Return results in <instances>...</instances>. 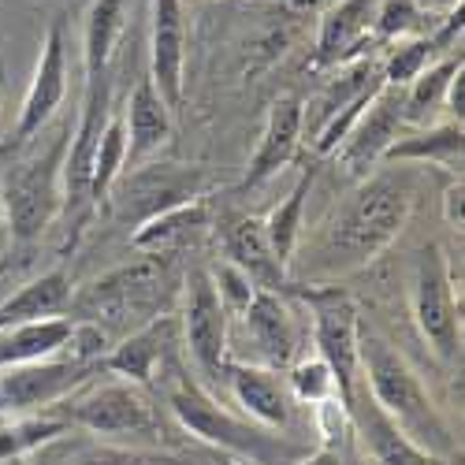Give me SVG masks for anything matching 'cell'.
<instances>
[{"mask_svg": "<svg viewBox=\"0 0 465 465\" xmlns=\"http://www.w3.org/2000/svg\"><path fill=\"white\" fill-rule=\"evenodd\" d=\"M413 209V179L406 172H383L361 179L358 190L339 205L313 253V272L342 276L380 257L399 239Z\"/></svg>", "mask_w": 465, "mask_h": 465, "instance_id": "obj_1", "label": "cell"}, {"mask_svg": "<svg viewBox=\"0 0 465 465\" xmlns=\"http://www.w3.org/2000/svg\"><path fill=\"white\" fill-rule=\"evenodd\" d=\"M361 365L369 380V399L383 410V417L395 424L399 432H406L424 454H450L454 436L447 429V420L432 406L429 391H424L420 376L376 335H361Z\"/></svg>", "mask_w": 465, "mask_h": 465, "instance_id": "obj_2", "label": "cell"}, {"mask_svg": "<svg viewBox=\"0 0 465 465\" xmlns=\"http://www.w3.org/2000/svg\"><path fill=\"white\" fill-rule=\"evenodd\" d=\"M64 153L67 131H60L45 153H34L23 164H15L0 190V216L8 220L15 242L42 239L49 223L64 209Z\"/></svg>", "mask_w": 465, "mask_h": 465, "instance_id": "obj_3", "label": "cell"}, {"mask_svg": "<svg viewBox=\"0 0 465 465\" xmlns=\"http://www.w3.org/2000/svg\"><path fill=\"white\" fill-rule=\"evenodd\" d=\"M209 186H213V179L202 164H138V168H127L112 183L108 198H112L115 216L124 223L142 227L145 220L161 216V213L202 202Z\"/></svg>", "mask_w": 465, "mask_h": 465, "instance_id": "obj_4", "label": "cell"}, {"mask_svg": "<svg viewBox=\"0 0 465 465\" xmlns=\"http://www.w3.org/2000/svg\"><path fill=\"white\" fill-rule=\"evenodd\" d=\"M161 302H164V268L157 257L115 268V272L90 283L86 294L79 298L83 321L97 324L101 331L127 324L142 328L153 317H161Z\"/></svg>", "mask_w": 465, "mask_h": 465, "instance_id": "obj_5", "label": "cell"}, {"mask_svg": "<svg viewBox=\"0 0 465 465\" xmlns=\"http://www.w3.org/2000/svg\"><path fill=\"white\" fill-rule=\"evenodd\" d=\"M64 420L97 440H131L157 432V413L138 383L112 380V383H86L71 399L60 402Z\"/></svg>", "mask_w": 465, "mask_h": 465, "instance_id": "obj_6", "label": "cell"}, {"mask_svg": "<svg viewBox=\"0 0 465 465\" xmlns=\"http://www.w3.org/2000/svg\"><path fill=\"white\" fill-rule=\"evenodd\" d=\"M172 413L179 417V424L186 432H193L198 440L227 450V454H239L246 461H276V436H268L261 424L239 420L231 417L209 391H202L198 383L179 380L168 395Z\"/></svg>", "mask_w": 465, "mask_h": 465, "instance_id": "obj_7", "label": "cell"}, {"mask_svg": "<svg viewBox=\"0 0 465 465\" xmlns=\"http://www.w3.org/2000/svg\"><path fill=\"white\" fill-rule=\"evenodd\" d=\"M108 79H86V101H83V115L74 124L71 138H67V153H64V209L60 216L67 220L71 231V246L79 242L83 223L90 216V186H94V157H97V142L101 131L108 124Z\"/></svg>", "mask_w": 465, "mask_h": 465, "instance_id": "obj_8", "label": "cell"}, {"mask_svg": "<svg viewBox=\"0 0 465 465\" xmlns=\"http://www.w3.org/2000/svg\"><path fill=\"white\" fill-rule=\"evenodd\" d=\"M101 369L104 365L74 358H45L34 365L0 369V417H34L53 410L86 387Z\"/></svg>", "mask_w": 465, "mask_h": 465, "instance_id": "obj_9", "label": "cell"}, {"mask_svg": "<svg viewBox=\"0 0 465 465\" xmlns=\"http://www.w3.org/2000/svg\"><path fill=\"white\" fill-rule=\"evenodd\" d=\"M413 321L440 358L454 361L461 354L454 283H450L447 257L436 242H429L413 261Z\"/></svg>", "mask_w": 465, "mask_h": 465, "instance_id": "obj_10", "label": "cell"}, {"mask_svg": "<svg viewBox=\"0 0 465 465\" xmlns=\"http://www.w3.org/2000/svg\"><path fill=\"white\" fill-rule=\"evenodd\" d=\"M317 317V358L331 369L339 402L351 410L358 395V369H361V328L354 302L339 291H317L309 294Z\"/></svg>", "mask_w": 465, "mask_h": 465, "instance_id": "obj_11", "label": "cell"}, {"mask_svg": "<svg viewBox=\"0 0 465 465\" xmlns=\"http://www.w3.org/2000/svg\"><path fill=\"white\" fill-rule=\"evenodd\" d=\"M183 339H186V351L198 365L202 376L209 380H223L227 372V305L213 283V276L205 268H193L186 276V305H183Z\"/></svg>", "mask_w": 465, "mask_h": 465, "instance_id": "obj_12", "label": "cell"}, {"mask_svg": "<svg viewBox=\"0 0 465 465\" xmlns=\"http://www.w3.org/2000/svg\"><path fill=\"white\" fill-rule=\"evenodd\" d=\"M399 131H402V90L380 86L365 104V112L358 115V124L351 127V134L335 149L342 172L354 179H369V172L387 157V149L399 142Z\"/></svg>", "mask_w": 465, "mask_h": 465, "instance_id": "obj_13", "label": "cell"}, {"mask_svg": "<svg viewBox=\"0 0 465 465\" xmlns=\"http://www.w3.org/2000/svg\"><path fill=\"white\" fill-rule=\"evenodd\" d=\"M64 97H67V45H64V30L53 26L45 34V45H42V56H37L30 90H26L23 108H19L15 145H26L30 138L42 134L56 115V108L64 104Z\"/></svg>", "mask_w": 465, "mask_h": 465, "instance_id": "obj_14", "label": "cell"}, {"mask_svg": "<svg viewBox=\"0 0 465 465\" xmlns=\"http://www.w3.org/2000/svg\"><path fill=\"white\" fill-rule=\"evenodd\" d=\"M183 64H186V15L183 0H153L149 34V83L175 112L183 104Z\"/></svg>", "mask_w": 465, "mask_h": 465, "instance_id": "obj_15", "label": "cell"}, {"mask_svg": "<svg viewBox=\"0 0 465 465\" xmlns=\"http://www.w3.org/2000/svg\"><path fill=\"white\" fill-rule=\"evenodd\" d=\"M242 331L253 346V358L261 369H287L294 361V324H291V309L276 291H253L250 302L239 309Z\"/></svg>", "mask_w": 465, "mask_h": 465, "instance_id": "obj_16", "label": "cell"}, {"mask_svg": "<svg viewBox=\"0 0 465 465\" xmlns=\"http://www.w3.org/2000/svg\"><path fill=\"white\" fill-rule=\"evenodd\" d=\"M223 253H227V264L239 268V272L261 287V291H276L287 283V268L276 261L272 246H268V235H264V220L257 216H231L223 220Z\"/></svg>", "mask_w": 465, "mask_h": 465, "instance_id": "obj_17", "label": "cell"}, {"mask_svg": "<svg viewBox=\"0 0 465 465\" xmlns=\"http://www.w3.org/2000/svg\"><path fill=\"white\" fill-rule=\"evenodd\" d=\"M26 465H183L168 454H153L138 447H120L97 436H74L71 429L37 447Z\"/></svg>", "mask_w": 465, "mask_h": 465, "instance_id": "obj_18", "label": "cell"}, {"mask_svg": "<svg viewBox=\"0 0 465 465\" xmlns=\"http://www.w3.org/2000/svg\"><path fill=\"white\" fill-rule=\"evenodd\" d=\"M380 0H335L324 12L321 34H317V53H313V67H339L346 64L358 45L365 42V34L372 30Z\"/></svg>", "mask_w": 465, "mask_h": 465, "instance_id": "obj_19", "label": "cell"}, {"mask_svg": "<svg viewBox=\"0 0 465 465\" xmlns=\"http://www.w3.org/2000/svg\"><path fill=\"white\" fill-rule=\"evenodd\" d=\"M302 101L298 97H280L268 112V124L261 134V145L250 161V172L242 179V186H261L264 179H272L280 168H287L294 161V153L302 145Z\"/></svg>", "mask_w": 465, "mask_h": 465, "instance_id": "obj_20", "label": "cell"}, {"mask_svg": "<svg viewBox=\"0 0 465 465\" xmlns=\"http://www.w3.org/2000/svg\"><path fill=\"white\" fill-rule=\"evenodd\" d=\"M172 339H175V321L172 317H153L149 324L134 328L124 342H115L101 365L115 376L131 380V383H149L153 372H157V365L164 361Z\"/></svg>", "mask_w": 465, "mask_h": 465, "instance_id": "obj_21", "label": "cell"}, {"mask_svg": "<svg viewBox=\"0 0 465 465\" xmlns=\"http://www.w3.org/2000/svg\"><path fill=\"white\" fill-rule=\"evenodd\" d=\"M124 127H127V168H138L145 157H153L172 134V108L157 94L149 79H142L127 101L124 112ZM124 168V172H127Z\"/></svg>", "mask_w": 465, "mask_h": 465, "instance_id": "obj_22", "label": "cell"}, {"mask_svg": "<svg viewBox=\"0 0 465 465\" xmlns=\"http://www.w3.org/2000/svg\"><path fill=\"white\" fill-rule=\"evenodd\" d=\"M351 424L361 432L365 450L372 454L376 465H436L432 454H424L406 432H399L391 420L383 417V410L372 399L354 395L351 402Z\"/></svg>", "mask_w": 465, "mask_h": 465, "instance_id": "obj_23", "label": "cell"}, {"mask_svg": "<svg viewBox=\"0 0 465 465\" xmlns=\"http://www.w3.org/2000/svg\"><path fill=\"white\" fill-rule=\"evenodd\" d=\"M223 380L231 383V395L239 399V406L246 410V417H253L261 429H283V424L291 420L287 395H283L280 380L272 376V369L227 361Z\"/></svg>", "mask_w": 465, "mask_h": 465, "instance_id": "obj_24", "label": "cell"}, {"mask_svg": "<svg viewBox=\"0 0 465 465\" xmlns=\"http://www.w3.org/2000/svg\"><path fill=\"white\" fill-rule=\"evenodd\" d=\"M74 321L71 317H45V321H30L0 331V369L12 365H34L45 358L67 354Z\"/></svg>", "mask_w": 465, "mask_h": 465, "instance_id": "obj_25", "label": "cell"}, {"mask_svg": "<svg viewBox=\"0 0 465 465\" xmlns=\"http://www.w3.org/2000/svg\"><path fill=\"white\" fill-rule=\"evenodd\" d=\"M67 305H71L67 276L45 272L0 302V331L15 328V324H30V321H45V317H64Z\"/></svg>", "mask_w": 465, "mask_h": 465, "instance_id": "obj_26", "label": "cell"}, {"mask_svg": "<svg viewBox=\"0 0 465 465\" xmlns=\"http://www.w3.org/2000/svg\"><path fill=\"white\" fill-rule=\"evenodd\" d=\"M209 223V209H205V198L202 202H190V205H179L172 213H161V216H153L145 220L142 227H134V235H131V246L149 253V257H161L164 250L186 242L193 231L205 227Z\"/></svg>", "mask_w": 465, "mask_h": 465, "instance_id": "obj_27", "label": "cell"}, {"mask_svg": "<svg viewBox=\"0 0 465 465\" xmlns=\"http://www.w3.org/2000/svg\"><path fill=\"white\" fill-rule=\"evenodd\" d=\"M461 67V53L458 56H447L443 64L436 67H424L417 79L402 90V127H429L436 120V112L443 108V97H447V86L454 79V71Z\"/></svg>", "mask_w": 465, "mask_h": 465, "instance_id": "obj_28", "label": "cell"}, {"mask_svg": "<svg viewBox=\"0 0 465 465\" xmlns=\"http://www.w3.org/2000/svg\"><path fill=\"white\" fill-rule=\"evenodd\" d=\"M127 23V0H94L90 15H86V79H101L108 71L112 49L120 42Z\"/></svg>", "mask_w": 465, "mask_h": 465, "instance_id": "obj_29", "label": "cell"}, {"mask_svg": "<svg viewBox=\"0 0 465 465\" xmlns=\"http://www.w3.org/2000/svg\"><path fill=\"white\" fill-rule=\"evenodd\" d=\"M461 149H465L461 124H440V127H429L406 142H395L383 161H436L461 175Z\"/></svg>", "mask_w": 465, "mask_h": 465, "instance_id": "obj_30", "label": "cell"}, {"mask_svg": "<svg viewBox=\"0 0 465 465\" xmlns=\"http://www.w3.org/2000/svg\"><path fill=\"white\" fill-rule=\"evenodd\" d=\"M313 190V172H302L298 183L291 186L287 202L272 209V216L264 220V235H268V246H272L276 261L287 268L294 261V250H298V239H302V213H305V198Z\"/></svg>", "mask_w": 465, "mask_h": 465, "instance_id": "obj_31", "label": "cell"}, {"mask_svg": "<svg viewBox=\"0 0 465 465\" xmlns=\"http://www.w3.org/2000/svg\"><path fill=\"white\" fill-rule=\"evenodd\" d=\"M71 424L64 417H0V461H15V458H30L37 447H45L49 440H56L60 432H67Z\"/></svg>", "mask_w": 465, "mask_h": 465, "instance_id": "obj_32", "label": "cell"}, {"mask_svg": "<svg viewBox=\"0 0 465 465\" xmlns=\"http://www.w3.org/2000/svg\"><path fill=\"white\" fill-rule=\"evenodd\" d=\"M124 168H127V127H124V115H108L101 142H97V157H94V186H90L94 209L108 202V190L124 175Z\"/></svg>", "mask_w": 465, "mask_h": 465, "instance_id": "obj_33", "label": "cell"}, {"mask_svg": "<svg viewBox=\"0 0 465 465\" xmlns=\"http://www.w3.org/2000/svg\"><path fill=\"white\" fill-rule=\"evenodd\" d=\"M432 53H436L432 37H413V42H402L391 56L383 60V67H380L383 86H399V90H406V86L417 79V74L429 67Z\"/></svg>", "mask_w": 465, "mask_h": 465, "instance_id": "obj_34", "label": "cell"}, {"mask_svg": "<svg viewBox=\"0 0 465 465\" xmlns=\"http://www.w3.org/2000/svg\"><path fill=\"white\" fill-rule=\"evenodd\" d=\"M291 387H294V395H298L302 402H309V406H317V402H324V399H339L335 376H331V369H328L321 358H309V361L294 365Z\"/></svg>", "mask_w": 465, "mask_h": 465, "instance_id": "obj_35", "label": "cell"}, {"mask_svg": "<svg viewBox=\"0 0 465 465\" xmlns=\"http://www.w3.org/2000/svg\"><path fill=\"white\" fill-rule=\"evenodd\" d=\"M420 19H424V12L417 8V0H380L376 19H372V30H376L380 37H402V34H410Z\"/></svg>", "mask_w": 465, "mask_h": 465, "instance_id": "obj_36", "label": "cell"}, {"mask_svg": "<svg viewBox=\"0 0 465 465\" xmlns=\"http://www.w3.org/2000/svg\"><path fill=\"white\" fill-rule=\"evenodd\" d=\"M443 108L454 115V124H461V115H465V64L454 71V79L447 86V97H443Z\"/></svg>", "mask_w": 465, "mask_h": 465, "instance_id": "obj_37", "label": "cell"}, {"mask_svg": "<svg viewBox=\"0 0 465 465\" xmlns=\"http://www.w3.org/2000/svg\"><path fill=\"white\" fill-rule=\"evenodd\" d=\"M287 15H317V12H328L335 0H280Z\"/></svg>", "mask_w": 465, "mask_h": 465, "instance_id": "obj_38", "label": "cell"}, {"mask_svg": "<svg viewBox=\"0 0 465 465\" xmlns=\"http://www.w3.org/2000/svg\"><path fill=\"white\" fill-rule=\"evenodd\" d=\"M443 216L450 227H461V179L447 190V198H443Z\"/></svg>", "mask_w": 465, "mask_h": 465, "instance_id": "obj_39", "label": "cell"}, {"mask_svg": "<svg viewBox=\"0 0 465 465\" xmlns=\"http://www.w3.org/2000/svg\"><path fill=\"white\" fill-rule=\"evenodd\" d=\"M458 5H461V0H417L420 12H424V8H450V12H454Z\"/></svg>", "mask_w": 465, "mask_h": 465, "instance_id": "obj_40", "label": "cell"}, {"mask_svg": "<svg viewBox=\"0 0 465 465\" xmlns=\"http://www.w3.org/2000/svg\"><path fill=\"white\" fill-rule=\"evenodd\" d=\"M216 465H250V461H246V458H239V454L220 450V454H216Z\"/></svg>", "mask_w": 465, "mask_h": 465, "instance_id": "obj_41", "label": "cell"}, {"mask_svg": "<svg viewBox=\"0 0 465 465\" xmlns=\"http://www.w3.org/2000/svg\"><path fill=\"white\" fill-rule=\"evenodd\" d=\"M0 465H26V458H15V461H0Z\"/></svg>", "mask_w": 465, "mask_h": 465, "instance_id": "obj_42", "label": "cell"}]
</instances>
